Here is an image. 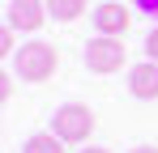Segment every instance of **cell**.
<instances>
[{"mask_svg":"<svg viewBox=\"0 0 158 153\" xmlns=\"http://www.w3.org/2000/svg\"><path fill=\"white\" fill-rule=\"evenodd\" d=\"M13 68H17L22 81H47V76L60 68V51H56L52 43H22Z\"/></svg>","mask_w":158,"mask_h":153,"instance_id":"obj_1","label":"cell"},{"mask_svg":"<svg viewBox=\"0 0 158 153\" xmlns=\"http://www.w3.org/2000/svg\"><path fill=\"white\" fill-rule=\"evenodd\" d=\"M52 132L64 145H81V140H90V132H94V111L81 106V102H64V106L56 111V119H52Z\"/></svg>","mask_w":158,"mask_h":153,"instance_id":"obj_2","label":"cell"},{"mask_svg":"<svg viewBox=\"0 0 158 153\" xmlns=\"http://www.w3.org/2000/svg\"><path fill=\"white\" fill-rule=\"evenodd\" d=\"M124 60H128V51H124V43L120 38H111V34H94L90 43H85V68L90 73H120L124 68Z\"/></svg>","mask_w":158,"mask_h":153,"instance_id":"obj_3","label":"cell"},{"mask_svg":"<svg viewBox=\"0 0 158 153\" xmlns=\"http://www.w3.org/2000/svg\"><path fill=\"white\" fill-rule=\"evenodd\" d=\"M4 22L13 30H22V34H34L39 26L47 22V0H9Z\"/></svg>","mask_w":158,"mask_h":153,"instance_id":"obj_4","label":"cell"},{"mask_svg":"<svg viewBox=\"0 0 158 153\" xmlns=\"http://www.w3.org/2000/svg\"><path fill=\"white\" fill-rule=\"evenodd\" d=\"M90 17H94V30L98 34H111V38H124V30L132 26V13L124 4H115V0H103Z\"/></svg>","mask_w":158,"mask_h":153,"instance_id":"obj_5","label":"cell"},{"mask_svg":"<svg viewBox=\"0 0 158 153\" xmlns=\"http://www.w3.org/2000/svg\"><path fill=\"white\" fill-rule=\"evenodd\" d=\"M128 94L132 98H158V64L154 60H145V64H137V68H132L128 73Z\"/></svg>","mask_w":158,"mask_h":153,"instance_id":"obj_6","label":"cell"},{"mask_svg":"<svg viewBox=\"0 0 158 153\" xmlns=\"http://www.w3.org/2000/svg\"><path fill=\"white\" fill-rule=\"evenodd\" d=\"M22 153H69V145H64L56 132H34L26 145H22Z\"/></svg>","mask_w":158,"mask_h":153,"instance_id":"obj_7","label":"cell"},{"mask_svg":"<svg viewBox=\"0 0 158 153\" xmlns=\"http://www.w3.org/2000/svg\"><path fill=\"white\" fill-rule=\"evenodd\" d=\"M47 13L56 22H77L85 13V0H47Z\"/></svg>","mask_w":158,"mask_h":153,"instance_id":"obj_8","label":"cell"},{"mask_svg":"<svg viewBox=\"0 0 158 153\" xmlns=\"http://www.w3.org/2000/svg\"><path fill=\"white\" fill-rule=\"evenodd\" d=\"M0 55H4V60L13 55V26L9 22H4V30H0Z\"/></svg>","mask_w":158,"mask_h":153,"instance_id":"obj_9","label":"cell"},{"mask_svg":"<svg viewBox=\"0 0 158 153\" xmlns=\"http://www.w3.org/2000/svg\"><path fill=\"white\" fill-rule=\"evenodd\" d=\"M145 60H154V64H158V26L145 34Z\"/></svg>","mask_w":158,"mask_h":153,"instance_id":"obj_10","label":"cell"},{"mask_svg":"<svg viewBox=\"0 0 158 153\" xmlns=\"http://www.w3.org/2000/svg\"><path fill=\"white\" fill-rule=\"evenodd\" d=\"M0 94H4V102L13 98V73H9V68L0 73Z\"/></svg>","mask_w":158,"mask_h":153,"instance_id":"obj_11","label":"cell"},{"mask_svg":"<svg viewBox=\"0 0 158 153\" xmlns=\"http://www.w3.org/2000/svg\"><path fill=\"white\" fill-rule=\"evenodd\" d=\"M141 13H150V17H158V0H132Z\"/></svg>","mask_w":158,"mask_h":153,"instance_id":"obj_12","label":"cell"},{"mask_svg":"<svg viewBox=\"0 0 158 153\" xmlns=\"http://www.w3.org/2000/svg\"><path fill=\"white\" fill-rule=\"evenodd\" d=\"M128 153H158V145H132Z\"/></svg>","mask_w":158,"mask_h":153,"instance_id":"obj_13","label":"cell"},{"mask_svg":"<svg viewBox=\"0 0 158 153\" xmlns=\"http://www.w3.org/2000/svg\"><path fill=\"white\" fill-rule=\"evenodd\" d=\"M81 153H111V149H103V145H85Z\"/></svg>","mask_w":158,"mask_h":153,"instance_id":"obj_14","label":"cell"}]
</instances>
